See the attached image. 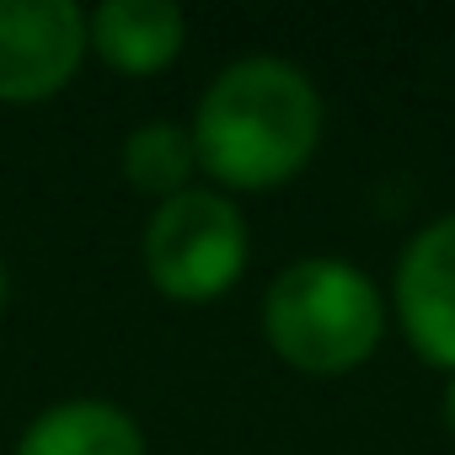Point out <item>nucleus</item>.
I'll use <instances>...</instances> for the list:
<instances>
[{
  "label": "nucleus",
  "mask_w": 455,
  "mask_h": 455,
  "mask_svg": "<svg viewBox=\"0 0 455 455\" xmlns=\"http://www.w3.org/2000/svg\"><path fill=\"white\" fill-rule=\"evenodd\" d=\"M322 134L316 86L284 60H242L198 102L193 150L225 188L290 182Z\"/></svg>",
  "instance_id": "1"
},
{
  "label": "nucleus",
  "mask_w": 455,
  "mask_h": 455,
  "mask_svg": "<svg viewBox=\"0 0 455 455\" xmlns=\"http://www.w3.org/2000/svg\"><path fill=\"white\" fill-rule=\"evenodd\" d=\"M380 322L386 311L375 284L338 258H306L284 268L263 306L268 343L306 375H338L364 364L380 343Z\"/></svg>",
  "instance_id": "2"
},
{
  "label": "nucleus",
  "mask_w": 455,
  "mask_h": 455,
  "mask_svg": "<svg viewBox=\"0 0 455 455\" xmlns=\"http://www.w3.org/2000/svg\"><path fill=\"white\" fill-rule=\"evenodd\" d=\"M247 263V220L231 198L182 188L145 231V268L172 300H214Z\"/></svg>",
  "instance_id": "3"
},
{
  "label": "nucleus",
  "mask_w": 455,
  "mask_h": 455,
  "mask_svg": "<svg viewBox=\"0 0 455 455\" xmlns=\"http://www.w3.org/2000/svg\"><path fill=\"white\" fill-rule=\"evenodd\" d=\"M86 54V17L70 0H0V102L54 97Z\"/></svg>",
  "instance_id": "4"
},
{
  "label": "nucleus",
  "mask_w": 455,
  "mask_h": 455,
  "mask_svg": "<svg viewBox=\"0 0 455 455\" xmlns=\"http://www.w3.org/2000/svg\"><path fill=\"white\" fill-rule=\"evenodd\" d=\"M396 311L407 343L428 359L455 370V214L418 231L396 263Z\"/></svg>",
  "instance_id": "5"
},
{
  "label": "nucleus",
  "mask_w": 455,
  "mask_h": 455,
  "mask_svg": "<svg viewBox=\"0 0 455 455\" xmlns=\"http://www.w3.org/2000/svg\"><path fill=\"white\" fill-rule=\"evenodd\" d=\"M86 33H92V49L113 70L150 76V70L177 60L188 28H182V12L172 0H108V6L92 12Z\"/></svg>",
  "instance_id": "6"
},
{
  "label": "nucleus",
  "mask_w": 455,
  "mask_h": 455,
  "mask_svg": "<svg viewBox=\"0 0 455 455\" xmlns=\"http://www.w3.org/2000/svg\"><path fill=\"white\" fill-rule=\"evenodd\" d=\"M17 455H145V439L140 423L108 402H65L22 434Z\"/></svg>",
  "instance_id": "7"
},
{
  "label": "nucleus",
  "mask_w": 455,
  "mask_h": 455,
  "mask_svg": "<svg viewBox=\"0 0 455 455\" xmlns=\"http://www.w3.org/2000/svg\"><path fill=\"white\" fill-rule=\"evenodd\" d=\"M193 166H198L193 129H177V124H145V129H134L129 145H124V177H129V188H140V193L177 198L182 182L193 177Z\"/></svg>",
  "instance_id": "8"
},
{
  "label": "nucleus",
  "mask_w": 455,
  "mask_h": 455,
  "mask_svg": "<svg viewBox=\"0 0 455 455\" xmlns=\"http://www.w3.org/2000/svg\"><path fill=\"white\" fill-rule=\"evenodd\" d=\"M444 418H450V434H455V380H450V396H444Z\"/></svg>",
  "instance_id": "9"
},
{
  "label": "nucleus",
  "mask_w": 455,
  "mask_h": 455,
  "mask_svg": "<svg viewBox=\"0 0 455 455\" xmlns=\"http://www.w3.org/2000/svg\"><path fill=\"white\" fill-rule=\"evenodd\" d=\"M0 306H6V268H0Z\"/></svg>",
  "instance_id": "10"
}]
</instances>
